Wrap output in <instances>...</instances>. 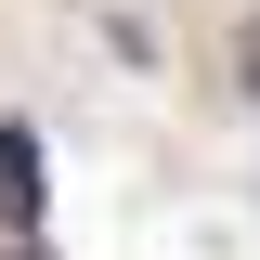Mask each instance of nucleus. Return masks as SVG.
I'll list each match as a JSON object with an SVG mask.
<instances>
[{"instance_id":"obj_1","label":"nucleus","mask_w":260,"mask_h":260,"mask_svg":"<svg viewBox=\"0 0 260 260\" xmlns=\"http://www.w3.org/2000/svg\"><path fill=\"white\" fill-rule=\"evenodd\" d=\"M39 182H52V169H39V130L0 117V221L13 234H39Z\"/></svg>"},{"instance_id":"obj_2","label":"nucleus","mask_w":260,"mask_h":260,"mask_svg":"<svg viewBox=\"0 0 260 260\" xmlns=\"http://www.w3.org/2000/svg\"><path fill=\"white\" fill-rule=\"evenodd\" d=\"M13 260H39V247H26V234H13Z\"/></svg>"},{"instance_id":"obj_3","label":"nucleus","mask_w":260,"mask_h":260,"mask_svg":"<svg viewBox=\"0 0 260 260\" xmlns=\"http://www.w3.org/2000/svg\"><path fill=\"white\" fill-rule=\"evenodd\" d=\"M247 78H260V39H247Z\"/></svg>"}]
</instances>
